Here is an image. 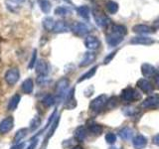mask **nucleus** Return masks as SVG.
<instances>
[{
  "instance_id": "a878e982",
  "label": "nucleus",
  "mask_w": 159,
  "mask_h": 149,
  "mask_svg": "<svg viewBox=\"0 0 159 149\" xmlns=\"http://www.w3.org/2000/svg\"><path fill=\"white\" fill-rule=\"evenodd\" d=\"M40 9L42 10V12H44L45 14H49L50 11L52 9V4L50 2V0H38Z\"/></svg>"
},
{
  "instance_id": "4c0bfd02",
  "label": "nucleus",
  "mask_w": 159,
  "mask_h": 149,
  "mask_svg": "<svg viewBox=\"0 0 159 149\" xmlns=\"http://www.w3.org/2000/svg\"><path fill=\"white\" fill-rule=\"evenodd\" d=\"M36 61H37V50H34L33 53H32L31 60H30V63L28 65V68L32 69L35 66V65H36Z\"/></svg>"
},
{
  "instance_id": "e433bc0d",
  "label": "nucleus",
  "mask_w": 159,
  "mask_h": 149,
  "mask_svg": "<svg viewBox=\"0 0 159 149\" xmlns=\"http://www.w3.org/2000/svg\"><path fill=\"white\" fill-rule=\"evenodd\" d=\"M106 141L108 144H114L116 141V135L112 132H108L106 135Z\"/></svg>"
},
{
  "instance_id": "de8ad7c7",
  "label": "nucleus",
  "mask_w": 159,
  "mask_h": 149,
  "mask_svg": "<svg viewBox=\"0 0 159 149\" xmlns=\"http://www.w3.org/2000/svg\"><path fill=\"white\" fill-rule=\"evenodd\" d=\"M16 1L18 2V3H22V2H24L25 0H16Z\"/></svg>"
},
{
  "instance_id": "a18cd8bd",
  "label": "nucleus",
  "mask_w": 159,
  "mask_h": 149,
  "mask_svg": "<svg viewBox=\"0 0 159 149\" xmlns=\"http://www.w3.org/2000/svg\"><path fill=\"white\" fill-rule=\"evenodd\" d=\"M71 149H83V147H82V146H80V145H77V146L72 147Z\"/></svg>"
},
{
  "instance_id": "6e6552de",
  "label": "nucleus",
  "mask_w": 159,
  "mask_h": 149,
  "mask_svg": "<svg viewBox=\"0 0 159 149\" xmlns=\"http://www.w3.org/2000/svg\"><path fill=\"white\" fill-rule=\"evenodd\" d=\"M143 108H155L159 106V93H154L147 97L141 103Z\"/></svg>"
},
{
  "instance_id": "39448f33",
  "label": "nucleus",
  "mask_w": 159,
  "mask_h": 149,
  "mask_svg": "<svg viewBox=\"0 0 159 149\" xmlns=\"http://www.w3.org/2000/svg\"><path fill=\"white\" fill-rule=\"evenodd\" d=\"M107 97L106 94H101V96L97 97L91 102L89 108H91V111L94 112H98L107 106Z\"/></svg>"
},
{
  "instance_id": "7ed1b4c3",
  "label": "nucleus",
  "mask_w": 159,
  "mask_h": 149,
  "mask_svg": "<svg viewBox=\"0 0 159 149\" xmlns=\"http://www.w3.org/2000/svg\"><path fill=\"white\" fill-rule=\"evenodd\" d=\"M72 32L79 37H84L92 31L91 27L84 22H74L71 26Z\"/></svg>"
},
{
  "instance_id": "f257e3e1",
  "label": "nucleus",
  "mask_w": 159,
  "mask_h": 149,
  "mask_svg": "<svg viewBox=\"0 0 159 149\" xmlns=\"http://www.w3.org/2000/svg\"><path fill=\"white\" fill-rule=\"evenodd\" d=\"M126 34L127 29L125 26L121 24H113L106 35L107 43L111 47H116L123 41Z\"/></svg>"
},
{
  "instance_id": "aec40b11",
  "label": "nucleus",
  "mask_w": 159,
  "mask_h": 149,
  "mask_svg": "<svg viewBox=\"0 0 159 149\" xmlns=\"http://www.w3.org/2000/svg\"><path fill=\"white\" fill-rule=\"evenodd\" d=\"M88 131L84 126H79L76 128V130L74 132V136L78 141H84L87 138Z\"/></svg>"
},
{
  "instance_id": "c9c22d12",
  "label": "nucleus",
  "mask_w": 159,
  "mask_h": 149,
  "mask_svg": "<svg viewBox=\"0 0 159 149\" xmlns=\"http://www.w3.org/2000/svg\"><path fill=\"white\" fill-rule=\"evenodd\" d=\"M117 104H118V99H117V97H111L107 101L106 106H107L108 109H111V108H113V107H116V106H117Z\"/></svg>"
},
{
  "instance_id": "b1692460",
  "label": "nucleus",
  "mask_w": 159,
  "mask_h": 149,
  "mask_svg": "<svg viewBox=\"0 0 159 149\" xmlns=\"http://www.w3.org/2000/svg\"><path fill=\"white\" fill-rule=\"evenodd\" d=\"M53 31L55 33H65V32H68L69 31V26L68 24L60 20V21H56V24H55V28Z\"/></svg>"
},
{
  "instance_id": "a211bd4d",
  "label": "nucleus",
  "mask_w": 159,
  "mask_h": 149,
  "mask_svg": "<svg viewBox=\"0 0 159 149\" xmlns=\"http://www.w3.org/2000/svg\"><path fill=\"white\" fill-rule=\"evenodd\" d=\"M76 99H75V88H72L66 96V102H65V107L67 109H73L76 107Z\"/></svg>"
},
{
  "instance_id": "79ce46f5",
  "label": "nucleus",
  "mask_w": 159,
  "mask_h": 149,
  "mask_svg": "<svg viewBox=\"0 0 159 149\" xmlns=\"http://www.w3.org/2000/svg\"><path fill=\"white\" fill-rule=\"evenodd\" d=\"M25 146V143L24 142H19V143H16L14 146L11 147V149H23Z\"/></svg>"
},
{
  "instance_id": "4be33fe9",
  "label": "nucleus",
  "mask_w": 159,
  "mask_h": 149,
  "mask_svg": "<svg viewBox=\"0 0 159 149\" xmlns=\"http://www.w3.org/2000/svg\"><path fill=\"white\" fill-rule=\"evenodd\" d=\"M77 13L79 14V16H81L84 20L89 19V15H91V9L87 5H82L77 8Z\"/></svg>"
},
{
  "instance_id": "2f4dec72",
  "label": "nucleus",
  "mask_w": 159,
  "mask_h": 149,
  "mask_svg": "<svg viewBox=\"0 0 159 149\" xmlns=\"http://www.w3.org/2000/svg\"><path fill=\"white\" fill-rule=\"evenodd\" d=\"M27 133H28V129L27 128L19 129V130L16 132V134H15V136H14V142L15 143H19L24 137H26Z\"/></svg>"
},
{
  "instance_id": "6ab92c4d",
  "label": "nucleus",
  "mask_w": 159,
  "mask_h": 149,
  "mask_svg": "<svg viewBox=\"0 0 159 149\" xmlns=\"http://www.w3.org/2000/svg\"><path fill=\"white\" fill-rule=\"evenodd\" d=\"M20 101H21V97H20V94H18V93L13 94L8 102V106H7L8 111H15V109L17 108Z\"/></svg>"
},
{
  "instance_id": "412c9836",
  "label": "nucleus",
  "mask_w": 159,
  "mask_h": 149,
  "mask_svg": "<svg viewBox=\"0 0 159 149\" xmlns=\"http://www.w3.org/2000/svg\"><path fill=\"white\" fill-rule=\"evenodd\" d=\"M133 133H134L133 129L130 128V127H127V126L121 128L120 130H119V132H118L120 138H122L123 140H125V141H127V140H129V139L132 138Z\"/></svg>"
},
{
  "instance_id": "ddd939ff",
  "label": "nucleus",
  "mask_w": 159,
  "mask_h": 149,
  "mask_svg": "<svg viewBox=\"0 0 159 149\" xmlns=\"http://www.w3.org/2000/svg\"><path fill=\"white\" fill-rule=\"evenodd\" d=\"M130 44L149 46V45L154 44V40L150 37H146V36H136V37H133L130 40Z\"/></svg>"
},
{
  "instance_id": "393cba45",
  "label": "nucleus",
  "mask_w": 159,
  "mask_h": 149,
  "mask_svg": "<svg viewBox=\"0 0 159 149\" xmlns=\"http://www.w3.org/2000/svg\"><path fill=\"white\" fill-rule=\"evenodd\" d=\"M42 24H43V27L45 30H47V31H53L54 28H55V24H56V21L52 18V17H45L42 21Z\"/></svg>"
},
{
  "instance_id": "473e14b6",
  "label": "nucleus",
  "mask_w": 159,
  "mask_h": 149,
  "mask_svg": "<svg viewBox=\"0 0 159 149\" xmlns=\"http://www.w3.org/2000/svg\"><path fill=\"white\" fill-rule=\"evenodd\" d=\"M55 97L52 94H46L43 98H42V103L44 104L46 107H51L52 106L55 104Z\"/></svg>"
},
{
  "instance_id": "f704fd0d",
  "label": "nucleus",
  "mask_w": 159,
  "mask_h": 149,
  "mask_svg": "<svg viewBox=\"0 0 159 149\" xmlns=\"http://www.w3.org/2000/svg\"><path fill=\"white\" fill-rule=\"evenodd\" d=\"M40 125H41V118H40L38 115H36L31 120V123H30V130L35 131Z\"/></svg>"
},
{
  "instance_id": "423d86ee",
  "label": "nucleus",
  "mask_w": 159,
  "mask_h": 149,
  "mask_svg": "<svg viewBox=\"0 0 159 149\" xmlns=\"http://www.w3.org/2000/svg\"><path fill=\"white\" fill-rule=\"evenodd\" d=\"M4 79H5V82H6L9 86H14V84H16L20 79L19 70L16 68L8 70V71L5 73Z\"/></svg>"
},
{
  "instance_id": "f8f14e48",
  "label": "nucleus",
  "mask_w": 159,
  "mask_h": 149,
  "mask_svg": "<svg viewBox=\"0 0 159 149\" xmlns=\"http://www.w3.org/2000/svg\"><path fill=\"white\" fill-rule=\"evenodd\" d=\"M97 58V55L93 51H89L84 54V57L82 58L81 62H80V67H87L89 65L94 62V60Z\"/></svg>"
},
{
  "instance_id": "20e7f679",
  "label": "nucleus",
  "mask_w": 159,
  "mask_h": 149,
  "mask_svg": "<svg viewBox=\"0 0 159 149\" xmlns=\"http://www.w3.org/2000/svg\"><path fill=\"white\" fill-rule=\"evenodd\" d=\"M93 15L94 21H96L98 27L106 29L108 27V25L111 24V19H109L102 11H101V10H97V9L93 10Z\"/></svg>"
},
{
  "instance_id": "9d476101",
  "label": "nucleus",
  "mask_w": 159,
  "mask_h": 149,
  "mask_svg": "<svg viewBox=\"0 0 159 149\" xmlns=\"http://www.w3.org/2000/svg\"><path fill=\"white\" fill-rule=\"evenodd\" d=\"M141 73L144 78H153L157 74V70L152 65L145 63L141 66Z\"/></svg>"
},
{
  "instance_id": "a19ab883",
  "label": "nucleus",
  "mask_w": 159,
  "mask_h": 149,
  "mask_svg": "<svg viewBox=\"0 0 159 149\" xmlns=\"http://www.w3.org/2000/svg\"><path fill=\"white\" fill-rule=\"evenodd\" d=\"M37 144H38V140H37V138L36 137H33L31 139V143H30V145L28 146L27 149H35L37 146Z\"/></svg>"
},
{
  "instance_id": "2eb2a0df",
  "label": "nucleus",
  "mask_w": 159,
  "mask_h": 149,
  "mask_svg": "<svg viewBox=\"0 0 159 149\" xmlns=\"http://www.w3.org/2000/svg\"><path fill=\"white\" fill-rule=\"evenodd\" d=\"M49 64L44 60H40L36 63V73L39 76H47L49 73Z\"/></svg>"
},
{
  "instance_id": "dca6fc26",
  "label": "nucleus",
  "mask_w": 159,
  "mask_h": 149,
  "mask_svg": "<svg viewBox=\"0 0 159 149\" xmlns=\"http://www.w3.org/2000/svg\"><path fill=\"white\" fill-rule=\"evenodd\" d=\"M132 144L135 149H143L147 145V138L142 134H137L132 139Z\"/></svg>"
},
{
  "instance_id": "5701e85b",
  "label": "nucleus",
  "mask_w": 159,
  "mask_h": 149,
  "mask_svg": "<svg viewBox=\"0 0 159 149\" xmlns=\"http://www.w3.org/2000/svg\"><path fill=\"white\" fill-rule=\"evenodd\" d=\"M33 89H34V82L32 79H26L25 81L22 83V91L27 93V94H30L33 93Z\"/></svg>"
},
{
  "instance_id": "cd10ccee",
  "label": "nucleus",
  "mask_w": 159,
  "mask_h": 149,
  "mask_svg": "<svg viewBox=\"0 0 159 149\" xmlns=\"http://www.w3.org/2000/svg\"><path fill=\"white\" fill-rule=\"evenodd\" d=\"M106 9L109 14H116L118 11V4L113 0H108L106 3Z\"/></svg>"
},
{
  "instance_id": "bb28decb",
  "label": "nucleus",
  "mask_w": 159,
  "mask_h": 149,
  "mask_svg": "<svg viewBox=\"0 0 159 149\" xmlns=\"http://www.w3.org/2000/svg\"><path fill=\"white\" fill-rule=\"evenodd\" d=\"M122 113L124 114L125 116H134L136 115V114L138 113V108L133 106H124L122 108Z\"/></svg>"
},
{
  "instance_id": "f3484780",
  "label": "nucleus",
  "mask_w": 159,
  "mask_h": 149,
  "mask_svg": "<svg viewBox=\"0 0 159 149\" xmlns=\"http://www.w3.org/2000/svg\"><path fill=\"white\" fill-rule=\"evenodd\" d=\"M137 87L141 89V91L143 93H152L153 91V86H152V84L148 81L147 79H138L137 83Z\"/></svg>"
},
{
  "instance_id": "7c9ffc66",
  "label": "nucleus",
  "mask_w": 159,
  "mask_h": 149,
  "mask_svg": "<svg viewBox=\"0 0 159 149\" xmlns=\"http://www.w3.org/2000/svg\"><path fill=\"white\" fill-rule=\"evenodd\" d=\"M97 69H98V66H94L93 68H92L91 70H89V71L87 73H84L83 76L79 79V81L78 83H81V82H84V81H86V79H91L94 76V74H96V71H97Z\"/></svg>"
},
{
  "instance_id": "c03bdc74",
  "label": "nucleus",
  "mask_w": 159,
  "mask_h": 149,
  "mask_svg": "<svg viewBox=\"0 0 159 149\" xmlns=\"http://www.w3.org/2000/svg\"><path fill=\"white\" fill-rule=\"evenodd\" d=\"M154 83H155V86L159 88V74H156L154 77Z\"/></svg>"
},
{
  "instance_id": "9b49d317",
  "label": "nucleus",
  "mask_w": 159,
  "mask_h": 149,
  "mask_svg": "<svg viewBox=\"0 0 159 149\" xmlns=\"http://www.w3.org/2000/svg\"><path fill=\"white\" fill-rule=\"evenodd\" d=\"M132 31L136 34H139L140 36H145V35L153 32V28L145 24H137L132 27Z\"/></svg>"
},
{
  "instance_id": "37998d69",
  "label": "nucleus",
  "mask_w": 159,
  "mask_h": 149,
  "mask_svg": "<svg viewBox=\"0 0 159 149\" xmlns=\"http://www.w3.org/2000/svg\"><path fill=\"white\" fill-rule=\"evenodd\" d=\"M153 143L159 146V133L156 134V135L153 137Z\"/></svg>"
},
{
  "instance_id": "4468645a",
  "label": "nucleus",
  "mask_w": 159,
  "mask_h": 149,
  "mask_svg": "<svg viewBox=\"0 0 159 149\" xmlns=\"http://www.w3.org/2000/svg\"><path fill=\"white\" fill-rule=\"evenodd\" d=\"M84 45H86V47L89 50V51H94V50L99 48V46H101V42H99V40L97 37L88 36L86 38V40H84Z\"/></svg>"
},
{
  "instance_id": "c85d7f7f",
  "label": "nucleus",
  "mask_w": 159,
  "mask_h": 149,
  "mask_svg": "<svg viewBox=\"0 0 159 149\" xmlns=\"http://www.w3.org/2000/svg\"><path fill=\"white\" fill-rule=\"evenodd\" d=\"M88 129L89 132H92L93 134H96V135H98V134H101L102 132V126L101 124L96 123V122L89 123Z\"/></svg>"
},
{
  "instance_id": "0eeeda50",
  "label": "nucleus",
  "mask_w": 159,
  "mask_h": 149,
  "mask_svg": "<svg viewBox=\"0 0 159 149\" xmlns=\"http://www.w3.org/2000/svg\"><path fill=\"white\" fill-rule=\"evenodd\" d=\"M69 88V79L63 78L59 79L56 84V93L59 98H63L67 96V89Z\"/></svg>"
},
{
  "instance_id": "c756f323",
  "label": "nucleus",
  "mask_w": 159,
  "mask_h": 149,
  "mask_svg": "<svg viewBox=\"0 0 159 149\" xmlns=\"http://www.w3.org/2000/svg\"><path fill=\"white\" fill-rule=\"evenodd\" d=\"M72 12V9L69 6H58L55 9V14L58 16H66Z\"/></svg>"
},
{
  "instance_id": "58836bf2",
  "label": "nucleus",
  "mask_w": 159,
  "mask_h": 149,
  "mask_svg": "<svg viewBox=\"0 0 159 149\" xmlns=\"http://www.w3.org/2000/svg\"><path fill=\"white\" fill-rule=\"evenodd\" d=\"M50 82V79L46 77V76H39V78L37 79V83L40 84V86H45Z\"/></svg>"
},
{
  "instance_id": "1a4fd4ad",
  "label": "nucleus",
  "mask_w": 159,
  "mask_h": 149,
  "mask_svg": "<svg viewBox=\"0 0 159 149\" xmlns=\"http://www.w3.org/2000/svg\"><path fill=\"white\" fill-rule=\"evenodd\" d=\"M14 127V118L12 116H7L2 119L0 122V134H6L10 132Z\"/></svg>"
},
{
  "instance_id": "ea45409f",
  "label": "nucleus",
  "mask_w": 159,
  "mask_h": 149,
  "mask_svg": "<svg viewBox=\"0 0 159 149\" xmlns=\"http://www.w3.org/2000/svg\"><path fill=\"white\" fill-rule=\"evenodd\" d=\"M116 53H117V51L111 52V54L108 55L107 57H106V58H104V60H103V64H108V63L111 62V60H112V58H113L114 56H116Z\"/></svg>"
},
{
  "instance_id": "49530a36",
  "label": "nucleus",
  "mask_w": 159,
  "mask_h": 149,
  "mask_svg": "<svg viewBox=\"0 0 159 149\" xmlns=\"http://www.w3.org/2000/svg\"><path fill=\"white\" fill-rule=\"evenodd\" d=\"M155 25H156V27H159V19H157L155 21Z\"/></svg>"
},
{
  "instance_id": "f03ea898",
  "label": "nucleus",
  "mask_w": 159,
  "mask_h": 149,
  "mask_svg": "<svg viewBox=\"0 0 159 149\" xmlns=\"http://www.w3.org/2000/svg\"><path fill=\"white\" fill-rule=\"evenodd\" d=\"M140 98L141 96L139 94V93L130 87H127L124 89H122V92L120 93V99L124 102H131Z\"/></svg>"
},
{
  "instance_id": "72a5a7b5",
  "label": "nucleus",
  "mask_w": 159,
  "mask_h": 149,
  "mask_svg": "<svg viewBox=\"0 0 159 149\" xmlns=\"http://www.w3.org/2000/svg\"><path fill=\"white\" fill-rule=\"evenodd\" d=\"M6 3V6H7V9L10 10L11 12H18L19 10V6H18V2L16 0H6L5 1Z\"/></svg>"
},
{
  "instance_id": "09e8293b",
  "label": "nucleus",
  "mask_w": 159,
  "mask_h": 149,
  "mask_svg": "<svg viewBox=\"0 0 159 149\" xmlns=\"http://www.w3.org/2000/svg\"><path fill=\"white\" fill-rule=\"evenodd\" d=\"M64 1H67V2H70L71 0H64Z\"/></svg>"
}]
</instances>
